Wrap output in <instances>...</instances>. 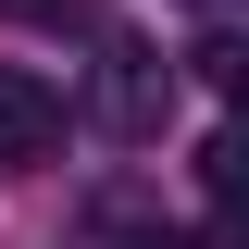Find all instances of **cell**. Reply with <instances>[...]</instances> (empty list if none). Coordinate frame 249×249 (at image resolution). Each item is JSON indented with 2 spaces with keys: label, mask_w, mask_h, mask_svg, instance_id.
I'll return each instance as SVG.
<instances>
[{
  "label": "cell",
  "mask_w": 249,
  "mask_h": 249,
  "mask_svg": "<svg viewBox=\"0 0 249 249\" xmlns=\"http://www.w3.org/2000/svg\"><path fill=\"white\" fill-rule=\"evenodd\" d=\"M62 124H75V112H62L50 75H37V62H0V162H13V175L62 150Z\"/></svg>",
  "instance_id": "1"
},
{
  "label": "cell",
  "mask_w": 249,
  "mask_h": 249,
  "mask_svg": "<svg viewBox=\"0 0 249 249\" xmlns=\"http://www.w3.org/2000/svg\"><path fill=\"white\" fill-rule=\"evenodd\" d=\"M88 100H100V124H112V137H150V124L175 112V75H162L137 37H112V50H100V88H88Z\"/></svg>",
  "instance_id": "2"
},
{
  "label": "cell",
  "mask_w": 249,
  "mask_h": 249,
  "mask_svg": "<svg viewBox=\"0 0 249 249\" xmlns=\"http://www.w3.org/2000/svg\"><path fill=\"white\" fill-rule=\"evenodd\" d=\"M199 187H212L224 212H249V124H224L212 150H199Z\"/></svg>",
  "instance_id": "3"
},
{
  "label": "cell",
  "mask_w": 249,
  "mask_h": 249,
  "mask_svg": "<svg viewBox=\"0 0 249 249\" xmlns=\"http://www.w3.org/2000/svg\"><path fill=\"white\" fill-rule=\"evenodd\" d=\"M199 75H212V100L249 112V37H199Z\"/></svg>",
  "instance_id": "4"
},
{
  "label": "cell",
  "mask_w": 249,
  "mask_h": 249,
  "mask_svg": "<svg viewBox=\"0 0 249 249\" xmlns=\"http://www.w3.org/2000/svg\"><path fill=\"white\" fill-rule=\"evenodd\" d=\"M0 13H13V25H75L88 0H0Z\"/></svg>",
  "instance_id": "5"
},
{
  "label": "cell",
  "mask_w": 249,
  "mask_h": 249,
  "mask_svg": "<svg viewBox=\"0 0 249 249\" xmlns=\"http://www.w3.org/2000/svg\"><path fill=\"white\" fill-rule=\"evenodd\" d=\"M199 249H249V212H224V224H212V237H199Z\"/></svg>",
  "instance_id": "6"
},
{
  "label": "cell",
  "mask_w": 249,
  "mask_h": 249,
  "mask_svg": "<svg viewBox=\"0 0 249 249\" xmlns=\"http://www.w3.org/2000/svg\"><path fill=\"white\" fill-rule=\"evenodd\" d=\"M199 13H224V0H199Z\"/></svg>",
  "instance_id": "7"
}]
</instances>
